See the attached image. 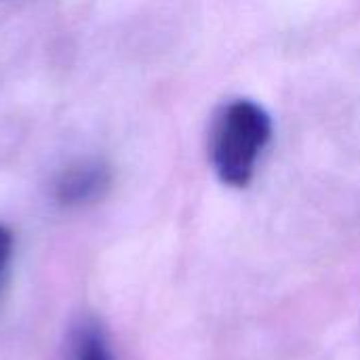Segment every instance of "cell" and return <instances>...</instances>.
<instances>
[{
    "mask_svg": "<svg viewBox=\"0 0 360 360\" xmlns=\"http://www.w3.org/2000/svg\"><path fill=\"white\" fill-rule=\"evenodd\" d=\"M272 137L270 114L251 99L221 103L209 129V156L217 177L232 188H247L257 160Z\"/></svg>",
    "mask_w": 360,
    "mask_h": 360,
    "instance_id": "1",
    "label": "cell"
},
{
    "mask_svg": "<svg viewBox=\"0 0 360 360\" xmlns=\"http://www.w3.org/2000/svg\"><path fill=\"white\" fill-rule=\"evenodd\" d=\"M112 173L103 162H80L63 171L55 184V198L61 207L91 205L110 190Z\"/></svg>",
    "mask_w": 360,
    "mask_h": 360,
    "instance_id": "2",
    "label": "cell"
},
{
    "mask_svg": "<svg viewBox=\"0 0 360 360\" xmlns=\"http://www.w3.org/2000/svg\"><path fill=\"white\" fill-rule=\"evenodd\" d=\"M74 360H112L108 342L103 340V335L97 329H86L80 335Z\"/></svg>",
    "mask_w": 360,
    "mask_h": 360,
    "instance_id": "3",
    "label": "cell"
},
{
    "mask_svg": "<svg viewBox=\"0 0 360 360\" xmlns=\"http://www.w3.org/2000/svg\"><path fill=\"white\" fill-rule=\"evenodd\" d=\"M11 253H13V236L6 228L0 226V274L4 272L8 259H11Z\"/></svg>",
    "mask_w": 360,
    "mask_h": 360,
    "instance_id": "4",
    "label": "cell"
}]
</instances>
